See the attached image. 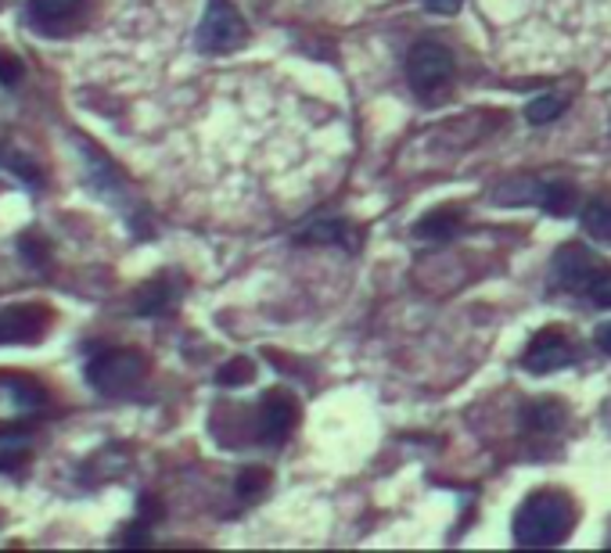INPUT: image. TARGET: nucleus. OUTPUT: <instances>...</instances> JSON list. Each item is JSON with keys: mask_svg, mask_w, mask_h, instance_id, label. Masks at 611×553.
I'll return each mask as SVG.
<instances>
[{"mask_svg": "<svg viewBox=\"0 0 611 553\" xmlns=\"http://www.w3.org/2000/svg\"><path fill=\"white\" fill-rule=\"evenodd\" d=\"M565 98L561 93H544V98H536V101H528V109H525V120L533 123V126H544V123H554L561 112H565Z\"/></svg>", "mask_w": 611, "mask_h": 553, "instance_id": "a211bd4d", "label": "nucleus"}, {"mask_svg": "<svg viewBox=\"0 0 611 553\" xmlns=\"http://www.w3.org/2000/svg\"><path fill=\"white\" fill-rule=\"evenodd\" d=\"M565 425V406L558 403V399H539L525 410V428L536 431V435H550Z\"/></svg>", "mask_w": 611, "mask_h": 553, "instance_id": "9d476101", "label": "nucleus"}, {"mask_svg": "<svg viewBox=\"0 0 611 553\" xmlns=\"http://www.w3.org/2000/svg\"><path fill=\"white\" fill-rule=\"evenodd\" d=\"M245 37H249V26H245L241 11L230 0H209L205 18L198 26V47L209 54H227L234 47H241Z\"/></svg>", "mask_w": 611, "mask_h": 553, "instance_id": "7ed1b4c3", "label": "nucleus"}, {"mask_svg": "<svg viewBox=\"0 0 611 553\" xmlns=\"http://www.w3.org/2000/svg\"><path fill=\"white\" fill-rule=\"evenodd\" d=\"M306 241H335V244H342V249H357V230L342 219H324L306 230Z\"/></svg>", "mask_w": 611, "mask_h": 553, "instance_id": "2eb2a0df", "label": "nucleus"}, {"mask_svg": "<svg viewBox=\"0 0 611 553\" xmlns=\"http://www.w3.org/2000/svg\"><path fill=\"white\" fill-rule=\"evenodd\" d=\"M252 378V363L245 360V356H238V360H230L227 367L220 370V385H245Z\"/></svg>", "mask_w": 611, "mask_h": 553, "instance_id": "412c9836", "label": "nucleus"}, {"mask_svg": "<svg viewBox=\"0 0 611 553\" xmlns=\"http://www.w3.org/2000/svg\"><path fill=\"white\" fill-rule=\"evenodd\" d=\"M51 327V313L43 305H8L0 310V345H33Z\"/></svg>", "mask_w": 611, "mask_h": 553, "instance_id": "423d86ee", "label": "nucleus"}, {"mask_svg": "<svg viewBox=\"0 0 611 553\" xmlns=\"http://www.w3.org/2000/svg\"><path fill=\"white\" fill-rule=\"evenodd\" d=\"M539 205L554 216H569L575 209V187L569 180H544V194H539Z\"/></svg>", "mask_w": 611, "mask_h": 553, "instance_id": "ddd939ff", "label": "nucleus"}, {"mask_svg": "<svg viewBox=\"0 0 611 553\" xmlns=\"http://www.w3.org/2000/svg\"><path fill=\"white\" fill-rule=\"evenodd\" d=\"M586 296H590L597 305H611V274H601L594 280V288L586 291Z\"/></svg>", "mask_w": 611, "mask_h": 553, "instance_id": "5701e85b", "label": "nucleus"}, {"mask_svg": "<svg viewBox=\"0 0 611 553\" xmlns=\"http://www.w3.org/2000/svg\"><path fill=\"white\" fill-rule=\"evenodd\" d=\"M18 79H22V58L0 51V84H4V87H15Z\"/></svg>", "mask_w": 611, "mask_h": 553, "instance_id": "4be33fe9", "label": "nucleus"}, {"mask_svg": "<svg viewBox=\"0 0 611 553\" xmlns=\"http://www.w3.org/2000/svg\"><path fill=\"white\" fill-rule=\"evenodd\" d=\"M572 360H575V345L561 331H539L525 349V370H533V374L561 370V367H569Z\"/></svg>", "mask_w": 611, "mask_h": 553, "instance_id": "6e6552de", "label": "nucleus"}, {"mask_svg": "<svg viewBox=\"0 0 611 553\" xmlns=\"http://www.w3.org/2000/svg\"><path fill=\"white\" fill-rule=\"evenodd\" d=\"M572 500L561 492H533L514 514V539L522 546H558L572 532Z\"/></svg>", "mask_w": 611, "mask_h": 553, "instance_id": "f257e3e1", "label": "nucleus"}, {"mask_svg": "<svg viewBox=\"0 0 611 553\" xmlns=\"http://www.w3.org/2000/svg\"><path fill=\"white\" fill-rule=\"evenodd\" d=\"M173 302V288H170V280L166 277H159V280H151V285L140 291V299H137V310L140 313H159V310H166V305Z\"/></svg>", "mask_w": 611, "mask_h": 553, "instance_id": "6ab92c4d", "label": "nucleus"}, {"mask_svg": "<svg viewBox=\"0 0 611 553\" xmlns=\"http://www.w3.org/2000/svg\"><path fill=\"white\" fill-rule=\"evenodd\" d=\"M457 227H461V216L453 213V209H436V213H428L425 219L417 223V238H428V241H450Z\"/></svg>", "mask_w": 611, "mask_h": 553, "instance_id": "f8f14e48", "label": "nucleus"}, {"mask_svg": "<svg viewBox=\"0 0 611 553\" xmlns=\"http://www.w3.org/2000/svg\"><path fill=\"white\" fill-rule=\"evenodd\" d=\"M464 0H425V8L428 11H439V15H453L457 8H461Z\"/></svg>", "mask_w": 611, "mask_h": 553, "instance_id": "b1692460", "label": "nucleus"}, {"mask_svg": "<svg viewBox=\"0 0 611 553\" xmlns=\"http://www.w3.org/2000/svg\"><path fill=\"white\" fill-rule=\"evenodd\" d=\"M148 374V360L137 349H115L87 363V381L104 395H123Z\"/></svg>", "mask_w": 611, "mask_h": 553, "instance_id": "f03ea898", "label": "nucleus"}, {"mask_svg": "<svg viewBox=\"0 0 611 553\" xmlns=\"http://www.w3.org/2000/svg\"><path fill=\"white\" fill-rule=\"evenodd\" d=\"M594 341H597V349H601V352H611V321H608V324H601V327H597Z\"/></svg>", "mask_w": 611, "mask_h": 553, "instance_id": "393cba45", "label": "nucleus"}, {"mask_svg": "<svg viewBox=\"0 0 611 553\" xmlns=\"http://www.w3.org/2000/svg\"><path fill=\"white\" fill-rule=\"evenodd\" d=\"M8 395H11V406H15L18 414H37V410L43 406V392L29 378H11Z\"/></svg>", "mask_w": 611, "mask_h": 553, "instance_id": "f3484780", "label": "nucleus"}, {"mask_svg": "<svg viewBox=\"0 0 611 553\" xmlns=\"http://www.w3.org/2000/svg\"><path fill=\"white\" fill-rule=\"evenodd\" d=\"M583 227H586V234H590V238L611 244V198L608 194H597L594 202H586V209H583Z\"/></svg>", "mask_w": 611, "mask_h": 553, "instance_id": "9b49d317", "label": "nucleus"}, {"mask_svg": "<svg viewBox=\"0 0 611 553\" xmlns=\"http://www.w3.org/2000/svg\"><path fill=\"white\" fill-rule=\"evenodd\" d=\"M299 420V403L296 395L285 392V388H274V392L263 395L260 403V439L270 445H280L291 435Z\"/></svg>", "mask_w": 611, "mask_h": 553, "instance_id": "0eeeda50", "label": "nucleus"}, {"mask_svg": "<svg viewBox=\"0 0 611 553\" xmlns=\"http://www.w3.org/2000/svg\"><path fill=\"white\" fill-rule=\"evenodd\" d=\"M604 274V263L586 244H565L554 255V285L565 291H590L594 280Z\"/></svg>", "mask_w": 611, "mask_h": 553, "instance_id": "39448f33", "label": "nucleus"}, {"mask_svg": "<svg viewBox=\"0 0 611 553\" xmlns=\"http://www.w3.org/2000/svg\"><path fill=\"white\" fill-rule=\"evenodd\" d=\"M539 194H544V180H511V184H503L500 191H492V202H500V205L536 202L539 205Z\"/></svg>", "mask_w": 611, "mask_h": 553, "instance_id": "4468645a", "label": "nucleus"}, {"mask_svg": "<svg viewBox=\"0 0 611 553\" xmlns=\"http://www.w3.org/2000/svg\"><path fill=\"white\" fill-rule=\"evenodd\" d=\"M407 76L421 98H432L453 79V54L436 40H421L407 58Z\"/></svg>", "mask_w": 611, "mask_h": 553, "instance_id": "20e7f679", "label": "nucleus"}, {"mask_svg": "<svg viewBox=\"0 0 611 553\" xmlns=\"http://www.w3.org/2000/svg\"><path fill=\"white\" fill-rule=\"evenodd\" d=\"M29 450H33V439H29V435H18V431H0V470L18 467V464L29 456Z\"/></svg>", "mask_w": 611, "mask_h": 553, "instance_id": "dca6fc26", "label": "nucleus"}, {"mask_svg": "<svg viewBox=\"0 0 611 553\" xmlns=\"http://www.w3.org/2000/svg\"><path fill=\"white\" fill-rule=\"evenodd\" d=\"M266 481L270 475L263 467H249V470H241V478H238V492L245 500H252V497H260V492L266 489Z\"/></svg>", "mask_w": 611, "mask_h": 553, "instance_id": "aec40b11", "label": "nucleus"}, {"mask_svg": "<svg viewBox=\"0 0 611 553\" xmlns=\"http://www.w3.org/2000/svg\"><path fill=\"white\" fill-rule=\"evenodd\" d=\"M84 0H29V15L40 29H62L76 18Z\"/></svg>", "mask_w": 611, "mask_h": 553, "instance_id": "1a4fd4ad", "label": "nucleus"}]
</instances>
